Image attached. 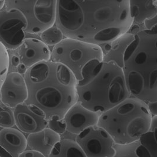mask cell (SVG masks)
<instances>
[{"instance_id": "obj_1", "label": "cell", "mask_w": 157, "mask_h": 157, "mask_svg": "<svg viewBox=\"0 0 157 157\" xmlns=\"http://www.w3.org/2000/svg\"><path fill=\"white\" fill-rule=\"evenodd\" d=\"M129 0H57L55 25L65 38L100 45L131 30Z\"/></svg>"}, {"instance_id": "obj_2", "label": "cell", "mask_w": 157, "mask_h": 157, "mask_svg": "<svg viewBox=\"0 0 157 157\" xmlns=\"http://www.w3.org/2000/svg\"><path fill=\"white\" fill-rule=\"evenodd\" d=\"M24 77L28 90L25 103L40 109L48 121L63 119L78 102L77 79L61 63L40 62L28 68Z\"/></svg>"}, {"instance_id": "obj_3", "label": "cell", "mask_w": 157, "mask_h": 157, "mask_svg": "<svg viewBox=\"0 0 157 157\" xmlns=\"http://www.w3.org/2000/svg\"><path fill=\"white\" fill-rule=\"evenodd\" d=\"M129 32L134 39L124 52L122 66L130 96L146 103L157 100V14Z\"/></svg>"}, {"instance_id": "obj_4", "label": "cell", "mask_w": 157, "mask_h": 157, "mask_svg": "<svg viewBox=\"0 0 157 157\" xmlns=\"http://www.w3.org/2000/svg\"><path fill=\"white\" fill-rule=\"evenodd\" d=\"M81 75L78 102L89 110L102 113L130 96L122 66L114 61L92 60Z\"/></svg>"}, {"instance_id": "obj_5", "label": "cell", "mask_w": 157, "mask_h": 157, "mask_svg": "<svg viewBox=\"0 0 157 157\" xmlns=\"http://www.w3.org/2000/svg\"><path fill=\"white\" fill-rule=\"evenodd\" d=\"M151 119L147 103L129 96L102 113L98 125L109 134L115 143L125 144L138 141L149 130Z\"/></svg>"}, {"instance_id": "obj_6", "label": "cell", "mask_w": 157, "mask_h": 157, "mask_svg": "<svg viewBox=\"0 0 157 157\" xmlns=\"http://www.w3.org/2000/svg\"><path fill=\"white\" fill-rule=\"evenodd\" d=\"M51 59L67 66L78 81L87 63L94 59L103 61L104 52L100 45L65 38L53 47Z\"/></svg>"}, {"instance_id": "obj_7", "label": "cell", "mask_w": 157, "mask_h": 157, "mask_svg": "<svg viewBox=\"0 0 157 157\" xmlns=\"http://www.w3.org/2000/svg\"><path fill=\"white\" fill-rule=\"evenodd\" d=\"M57 0H5L4 9H15L25 16V32L41 34L56 22Z\"/></svg>"}, {"instance_id": "obj_8", "label": "cell", "mask_w": 157, "mask_h": 157, "mask_svg": "<svg viewBox=\"0 0 157 157\" xmlns=\"http://www.w3.org/2000/svg\"><path fill=\"white\" fill-rule=\"evenodd\" d=\"M75 140L86 157H115V142L109 134L99 125L87 128L76 135Z\"/></svg>"}, {"instance_id": "obj_9", "label": "cell", "mask_w": 157, "mask_h": 157, "mask_svg": "<svg viewBox=\"0 0 157 157\" xmlns=\"http://www.w3.org/2000/svg\"><path fill=\"white\" fill-rule=\"evenodd\" d=\"M27 20L15 9L0 10V42L8 50H16L25 36Z\"/></svg>"}, {"instance_id": "obj_10", "label": "cell", "mask_w": 157, "mask_h": 157, "mask_svg": "<svg viewBox=\"0 0 157 157\" xmlns=\"http://www.w3.org/2000/svg\"><path fill=\"white\" fill-rule=\"evenodd\" d=\"M28 90L24 77L18 72L7 74L0 89V100L5 106L14 109L25 103Z\"/></svg>"}, {"instance_id": "obj_11", "label": "cell", "mask_w": 157, "mask_h": 157, "mask_svg": "<svg viewBox=\"0 0 157 157\" xmlns=\"http://www.w3.org/2000/svg\"><path fill=\"white\" fill-rule=\"evenodd\" d=\"M15 123L22 132L30 134L47 127L48 120L44 113L37 107L25 103L14 109Z\"/></svg>"}, {"instance_id": "obj_12", "label": "cell", "mask_w": 157, "mask_h": 157, "mask_svg": "<svg viewBox=\"0 0 157 157\" xmlns=\"http://www.w3.org/2000/svg\"><path fill=\"white\" fill-rule=\"evenodd\" d=\"M101 114L87 109L77 102L66 112L63 120L66 125L67 131L78 135L90 126L98 125Z\"/></svg>"}, {"instance_id": "obj_13", "label": "cell", "mask_w": 157, "mask_h": 157, "mask_svg": "<svg viewBox=\"0 0 157 157\" xmlns=\"http://www.w3.org/2000/svg\"><path fill=\"white\" fill-rule=\"evenodd\" d=\"M20 62L29 68L38 63L50 61L51 51L45 43L36 38H26L17 49Z\"/></svg>"}, {"instance_id": "obj_14", "label": "cell", "mask_w": 157, "mask_h": 157, "mask_svg": "<svg viewBox=\"0 0 157 157\" xmlns=\"http://www.w3.org/2000/svg\"><path fill=\"white\" fill-rule=\"evenodd\" d=\"M27 147L40 152L44 157H50L56 144L61 140L60 135L46 127L43 130L29 134Z\"/></svg>"}, {"instance_id": "obj_15", "label": "cell", "mask_w": 157, "mask_h": 157, "mask_svg": "<svg viewBox=\"0 0 157 157\" xmlns=\"http://www.w3.org/2000/svg\"><path fill=\"white\" fill-rule=\"evenodd\" d=\"M0 147L10 156L20 157L27 147V140L19 129L4 127L0 130Z\"/></svg>"}, {"instance_id": "obj_16", "label": "cell", "mask_w": 157, "mask_h": 157, "mask_svg": "<svg viewBox=\"0 0 157 157\" xmlns=\"http://www.w3.org/2000/svg\"><path fill=\"white\" fill-rule=\"evenodd\" d=\"M129 9L133 19L132 26H141L145 21L157 14L154 0H129Z\"/></svg>"}, {"instance_id": "obj_17", "label": "cell", "mask_w": 157, "mask_h": 157, "mask_svg": "<svg viewBox=\"0 0 157 157\" xmlns=\"http://www.w3.org/2000/svg\"><path fill=\"white\" fill-rule=\"evenodd\" d=\"M137 157H157V115L152 117L149 129L139 139Z\"/></svg>"}, {"instance_id": "obj_18", "label": "cell", "mask_w": 157, "mask_h": 157, "mask_svg": "<svg viewBox=\"0 0 157 157\" xmlns=\"http://www.w3.org/2000/svg\"><path fill=\"white\" fill-rule=\"evenodd\" d=\"M50 157H86L78 142L71 139H61L52 151Z\"/></svg>"}, {"instance_id": "obj_19", "label": "cell", "mask_w": 157, "mask_h": 157, "mask_svg": "<svg viewBox=\"0 0 157 157\" xmlns=\"http://www.w3.org/2000/svg\"><path fill=\"white\" fill-rule=\"evenodd\" d=\"M41 40L48 46H55L64 39V34L55 24L41 34Z\"/></svg>"}, {"instance_id": "obj_20", "label": "cell", "mask_w": 157, "mask_h": 157, "mask_svg": "<svg viewBox=\"0 0 157 157\" xmlns=\"http://www.w3.org/2000/svg\"><path fill=\"white\" fill-rule=\"evenodd\" d=\"M139 140L125 144L115 143V157H137L136 149L139 146Z\"/></svg>"}, {"instance_id": "obj_21", "label": "cell", "mask_w": 157, "mask_h": 157, "mask_svg": "<svg viewBox=\"0 0 157 157\" xmlns=\"http://www.w3.org/2000/svg\"><path fill=\"white\" fill-rule=\"evenodd\" d=\"M10 58L7 49L0 42V89L8 74Z\"/></svg>"}, {"instance_id": "obj_22", "label": "cell", "mask_w": 157, "mask_h": 157, "mask_svg": "<svg viewBox=\"0 0 157 157\" xmlns=\"http://www.w3.org/2000/svg\"><path fill=\"white\" fill-rule=\"evenodd\" d=\"M15 125L14 110L7 106H0V127H13Z\"/></svg>"}, {"instance_id": "obj_23", "label": "cell", "mask_w": 157, "mask_h": 157, "mask_svg": "<svg viewBox=\"0 0 157 157\" xmlns=\"http://www.w3.org/2000/svg\"><path fill=\"white\" fill-rule=\"evenodd\" d=\"M47 127L60 135L63 134L67 131L66 125L63 119L60 120H48Z\"/></svg>"}, {"instance_id": "obj_24", "label": "cell", "mask_w": 157, "mask_h": 157, "mask_svg": "<svg viewBox=\"0 0 157 157\" xmlns=\"http://www.w3.org/2000/svg\"><path fill=\"white\" fill-rule=\"evenodd\" d=\"M44 157L42 154L34 149L25 150L20 155L19 157Z\"/></svg>"}, {"instance_id": "obj_25", "label": "cell", "mask_w": 157, "mask_h": 157, "mask_svg": "<svg viewBox=\"0 0 157 157\" xmlns=\"http://www.w3.org/2000/svg\"><path fill=\"white\" fill-rule=\"evenodd\" d=\"M148 109L149 110L152 117L157 115V100L152 102H149L147 103Z\"/></svg>"}, {"instance_id": "obj_26", "label": "cell", "mask_w": 157, "mask_h": 157, "mask_svg": "<svg viewBox=\"0 0 157 157\" xmlns=\"http://www.w3.org/2000/svg\"><path fill=\"white\" fill-rule=\"evenodd\" d=\"M17 72L22 75H24L25 74V72L27 71L28 68L27 67L22 63H20L17 66Z\"/></svg>"}, {"instance_id": "obj_27", "label": "cell", "mask_w": 157, "mask_h": 157, "mask_svg": "<svg viewBox=\"0 0 157 157\" xmlns=\"http://www.w3.org/2000/svg\"><path fill=\"white\" fill-rule=\"evenodd\" d=\"M10 63L14 66H17L21 62L18 56L17 55H13L11 58L10 59Z\"/></svg>"}, {"instance_id": "obj_28", "label": "cell", "mask_w": 157, "mask_h": 157, "mask_svg": "<svg viewBox=\"0 0 157 157\" xmlns=\"http://www.w3.org/2000/svg\"><path fill=\"white\" fill-rule=\"evenodd\" d=\"M4 3H5V0H0V10H2L4 7Z\"/></svg>"}, {"instance_id": "obj_29", "label": "cell", "mask_w": 157, "mask_h": 157, "mask_svg": "<svg viewBox=\"0 0 157 157\" xmlns=\"http://www.w3.org/2000/svg\"><path fill=\"white\" fill-rule=\"evenodd\" d=\"M0 102H1V100H0Z\"/></svg>"}, {"instance_id": "obj_30", "label": "cell", "mask_w": 157, "mask_h": 157, "mask_svg": "<svg viewBox=\"0 0 157 157\" xmlns=\"http://www.w3.org/2000/svg\"><path fill=\"white\" fill-rule=\"evenodd\" d=\"M0 156H1V155H0Z\"/></svg>"}]
</instances>
